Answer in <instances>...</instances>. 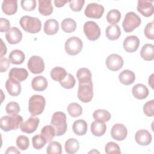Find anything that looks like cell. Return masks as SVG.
<instances>
[{"label":"cell","mask_w":154,"mask_h":154,"mask_svg":"<svg viewBox=\"0 0 154 154\" xmlns=\"http://www.w3.org/2000/svg\"><path fill=\"white\" fill-rule=\"evenodd\" d=\"M135 139L138 144L145 146L149 145L152 142V135L147 130L140 129L137 131Z\"/></svg>","instance_id":"2e32d148"},{"label":"cell","mask_w":154,"mask_h":154,"mask_svg":"<svg viewBox=\"0 0 154 154\" xmlns=\"http://www.w3.org/2000/svg\"><path fill=\"white\" fill-rule=\"evenodd\" d=\"M32 143L33 147L39 150L45 146L46 141L41 135H35L32 138Z\"/></svg>","instance_id":"7bdbcfd3"},{"label":"cell","mask_w":154,"mask_h":154,"mask_svg":"<svg viewBox=\"0 0 154 154\" xmlns=\"http://www.w3.org/2000/svg\"><path fill=\"white\" fill-rule=\"evenodd\" d=\"M83 43L82 40L78 37H71L65 43L64 48L66 53L70 55H76L82 49Z\"/></svg>","instance_id":"8992f818"},{"label":"cell","mask_w":154,"mask_h":154,"mask_svg":"<svg viewBox=\"0 0 154 154\" xmlns=\"http://www.w3.org/2000/svg\"><path fill=\"white\" fill-rule=\"evenodd\" d=\"M31 86L34 90L42 91L46 89L48 87V81L43 76H37L31 81Z\"/></svg>","instance_id":"603a6c76"},{"label":"cell","mask_w":154,"mask_h":154,"mask_svg":"<svg viewBox=\"0 0 154 154\" xmlns=\"http://www.w3.org/2000/svg\"><path fill=\"white\" fill-rule=\"evenodd\" d=\"M1 50L0 57H3V56L5 55L7 53V47L2 39H1Z\"/></svg>","instance_id":"f5cc1de1"},{"label":"cell","mask_w":154,"mask_h":154,"mask_svg":"<svg viewBox=\"0 0 154 154\" xmlns=\"http://www.w3.org/2000/svg\"><path fill=\"white\" fill-rule=\"evenodd\" d=\"M67 2V1H62V0H55L54 1L55 5L58 8L64 6L65 4Z\"/></svg>","instance_id":"db71d44e"},{"label":"cell","mask_w":154,"mask_h":154,"mask_svg":"<svg viewBox=\"0 0 154 154\" xmlns=\"http://www.w3.org/2000/svg\"><path fill=\"white\" fill-rule=\"evenodd\" d=\"M119 79L122 84L129 85L133 84L135 81V75L130 70H124L119 74Z\"/></svg>","instance_id":"cb8c5ba5"},{"label":"cell","mask_w":154,"mask_h":154,"mask_svg":"<svg viewBox=\"0 0 154 154\" xmlns=\"http://www.w3.org/2000/svg\"><path fill=\"white\" fill-rule=\"evenodd\" d=\"M44 32L47 35H54L59 29L58 22L54 19L47 20L44 23Z\"/></svg>","instance_id":"d4e9b609"},{"label":"cell","mask_w":154,"mask_h":154,"mask_svg":"<svg viewBox=\"0 0 154 154\" xmlns=\"http://www.w3.org/2000/svg\"><path fill=\"white\" fill-rule=\"evenodd\" d=\"M141 18L134 12L130 11L126 14L122 23L123 29L126 32H131L141 24Z\"/></svg>","instance_id":"5b68a950"},{"label":"cell","mask_w":154,"mask_h":154,"mask_svg":"<svg viewBox=\"0 0 154 154\" xmlns=\"http://www.w3.org/2000/svg\"><path fill=\"white\" fill-rule=\"evenodd\" d=\"M61 26L63 31L67 33H70L75 31L76 28V23L71 18H66L61 22Z\"/></svg>","instance_id":"e575fe53"},{"label":"cell","mask_w":154,"mask_h":154,"mask_svg":"<svg viewBox=\"0 0 154 154\" xmlns=\"http://www.w3.org/2000/svg\"><path fill=\"white\" fill-rule=\"evenodd\" d=\"M84 32L87 38L91 41L97 40L100 35V29L94 21H87L84 25Z\"/></svg>","instance_id":"52a82bcc"},{"label":"cell","mask_w":154,"mask_h":154,"mask_svg":"<svg viewBox=\"0 0 154 154\" xmlns=\"http://www.w3.org/2000/svg\"><path fill=\"white\" fill-rule=\"evenodd\" d=\"M93 96V83L79 84L78 90V97L84 103L90 102Z\"/></svg>","instance_id":"ba28073f"},{"label":"cell","mask_w":154,"mask_h":154,"mask_svg":"<svg viewBox=\"0 0 154 154\" xmlns=\"http://www.w3.org/2000/svg\"><path fill=\"white\" fill-rule=\"evenodd\" d=\"M140 55L146 61H152L154 59V46L152 44H145L140 51Z\"/></svg>","instance_id":"4316f807"},{"label":"cell","mask_w":154,"mask_h":154,"mask_svg":"<svg viewBox=\"0 0 154 154\" xmlns=\"http://www.w3.org/2000/svg\"><path fill=\"white\" fill-rule=\"evenodd\" d=\"M5 38L11 45L17 44L22 38V33L17 27H11L5 34Z\"/></svg>","instance_id":"e0dca14e"},{"label":"cell","mask_w":154,"mask_h":154,"mask_svg":"<svg viewBox=\"0 0 154 154\" xmlns=\"http://www.w3.org/2000/svg\"><path fill=\"white\" fill-rule=\"evenodd\" d=\"M65 150L67 153L73 154L78 151L79 148V141L74 138H71L67 140L64 144Z\"/></svg>","instance_id":"d6a6232c"},{"label":"cell","mask_w":154,"mask_h":154,"mask_svg":"<svg viewBox=\"0 0 154 154\" xmlns=\"http://www.w3.org/2000/svg\"><path fill=\"white\" fill-rule=\"evenodd\" d=\"M87 123L82 119H79L74 122L72 125L73 132L79 136L84 135L87 131Z\"/></svg>","instance_id":"484cf974"},{"label":"cell","mask_w":154,"mask_h":154,"mask_svg":"<svg viewBox=\"0 0 154 154\" xmlns=\"http://www.w3.org/2000/svg\"><path fill=\"white\" fill-rule=\"evenodd\" d=\"M76 77L79 84L92 83L91 73L90 70L87 68H81L76 72Z\"/></svg>","instance_id":"44dd1931"},{"label":"cell","mask_w":154,"mask_h":154,"mask_svg":"<svg viewBox=\"0 0 154 154\" xmlns=\"http://www.w3.org/2000/svg\"><path fill=\"white\" fill-rule=\"evenodd\" d=\"M106 65L107 68L110 70L117 71L122 67L123 65V60L119 55L112 54L106 58Z\"/></svg>","instance_id":"8fae6325"},{"label":"cell","mask_w":154,"mask_h":154,"mask_svg":"<svg viewBox=\"0 0 154 154\" xmlns=\"http://www.w3.org/2000/svg\"><path fill=\"white\" fill-rule=\"evenodd\" d=\"M20 4L24 10L31 11L35 9L36 7V1L35 0H22Z\"/></svg>","instance_id":"bcb514c9"},{"label":"cell","mask_w":154,"mask_h":154,"mask_svg":"<svg viewBox=\"0 0 154 154\" xmlns=\"http://www.w3.org/2000/svg\"><path fill=\"white\" fill-rule=\"evenodd\" d=\"M76 83V80L75 77L70 73H67L66 77L60 82L61 87L66 89L72 88Z\"/></svg>","instance_id":"f35d334b"},{"label":"cell","mask_w":154,"mask_h":154,"mask_svg":"<svg viewBox=\"0 0 154 154\" xmlns=\"http://www.w3.org/2000/svg\"><path fill=\"white\" fill-rule=\"evenodd\" d=\"M106 129V125L104 122L95 120L92 122L91 125V132L94 136L96 137H100L103 135Z\"/></svg>","instance_id":"f1b7e54d"},{"label":"cell","mask_w":154,"mask_h":154,"mask_svg":"<svg viewBox=\"0 0 154 154\" xmlns=\"http://www.w3.org/2000/svg\"><path fill=\"white\" fill-rule=\"evenodd\" d=\"M20 25L24 31L31 34L38 32L42 28L41 21L37 17L23 16L20 19Z\"/></svg>","instance_id":"7a4b0ae2"},{"label":"cell","mask_w":154,"mask_h":154,"mask_svg":"<svg viewBox=\"0 0 154 154\" xmlns=\"http://www.w3.org/2000/svg\"><path fill=\"white\" fill-rule=\"evenodd\" d=\"M5 88L8 93L12 96H17L21 92L20 82L8 78L5 82Z\"/></svg>","instance_id":"ac0fdd59"},{"label":"cell","mask_w":154,"mask_h":154,"mask_svg":"<svg viewBox=\"0 0 154 154\" xmlns=\"http://www.w3.org/2000/svg\"><path fill=\"white\" fill-rule=\"evenodd\" d=\"M133 96L138 99H146L149 93L147 87L143 84H137L135 85L132 89Z\"/></svg>","instance_id":"ffe728a7"},{"label":"cell","mask_w":154,"mask_h":154,"mask_svg":"<svg viewBox=\"0 0 154 154\" xmlns=\"http://www.w3.org/2000/svg\"><path fill=\"white\" fill-rule=\"evenodd\" d=\"M20 110L19 105L15 102H10L8 103L5 107L6 112L8 114H17L19 112Z\"/></svg>","instance_id":"ee69618b"},{"label":"cell","mask_w":154,"mask_h":154,"mask_svg":"<svg viewBox=\"0 0 154 154\" xmlns=\"http://www.w3.org/2000/svg\"><path fill=\"white\" fill-rule=\"evenodd\" d=\"M10 29V23L9 20L5 18L1 17L0 18V31L8 32Z\"/></svg>","instance_id":"681fc988"},{"label":"cell","mask_w":154,"mask_h":154,"mask_svg":"<svg viewBox=\"0 0 154 154\" xmlns=\"http://www.w3.org/2000/svg\"><path fill=\"white\" fill-rule=\"evenodd\" d=\"M137 9L140 13L146 17L151 16L154 13V7L152 4V1H150L139 0Z\"/></svg>","instance_id":"7c38bea8"},{"label":"cell","mask_w":154,"mask_h":154,"mask_svg":"<svg viewBox=\"0 0 154 154\" xmlns=\"http://www.w3.org/2000/svg\"><path fill=\"white\" fill-rule=\"evenodd\" d=\"M45 105L46 100L45 97L42 95L34 94L29 99V112L33 116L40 115L43 112Z\"/></svg>","instance_id":"277c9868"},{"label":"cell","mask_w":154,"mask_h":154,"mask_svg":"<svg viewBox=\"0 0 154 154\" xmlns=\"http://www.w3.org/2000/svg\"><path fill=\"white\" fill-rule=\"evenodd\" d=\"M10 65V61L9 60L5 57H1L0 58V71L3 73L6 72Z\"/></svg>","instance_id":"f907efd6"},{"label":"cell","mask_w":154,"mask_h":154,"mask_svg":"<svg viewBox=\"0 0 154 154\" xmlns=\"http://www.w3.org/2000/svg\"><path fill=\"white\" fill-rule=\"evenodd\" d=\"M27 66L29 71L34 74L42 73L45 70V63L42 58L37 55H34L29 58Z\"/></svg>","instance_id":"9c48e42d"},{"label":"cell","mask_w":154,"mask_h":154,"mask_svg":"<svg viewBox=\"0 0 154 154\" xmlns=\"http://www.w3.org/2000/svg\"><path fill=\"white\" fill-rule=\"evenodd\" d=\"M2 10L7 15H13L17 10L16 0H4L2 4Z\"/></svg>","instance_id":"7402d4cb"},{"label":"cell","mask_w":154,"mask_h":154,"mask_svg":"<svg viewBox=\"0 0 154 154\" xmlns=\"http://www.w3.org/2000/svg\"><path fill=\"white\" fill-rule=\"evenodd\" d=\"M123 48L128 52H135L140 45V40L135 35L126 37L123 41Z\"/></svg>","instance_id":"9a60e30c"},{"label":"cell","mask_w":154,"mask_h":154,"mask_svg":"<svg viewBox=\"0 0 154 154\" xmlns=\"http://www.w3.org/2000/svg\"><path fill=\"white\" fill-rule=\"evenodd\" d=\"M121 13L116 9H112L108 11L106 14V20L108 22L112 25H116L120 20Z\"/></svg>","instance_id":"8d00e7d4"},{"label":"cell","mask_w":154,"mask_h":154,"mask_svg":"<svg viewBox=\"0 0 154 154\" xmlns=\"http://www.w3.org/2000/svg\"><path fill=\"white\" fill-rule=\"evenodd\" d=\"M93 117L95 120L106 122L110 120L111 115L107 110L105 109H97L94 111Z\"/></svg>","instance_id":"d590c367"},{"label":"cell","mask_w":154,"mask_h":154,"mask_svg":"<svg viewBox=\"0 0 154 154\" xmlns=\"http://www.w3.org/2000/svg\"><path fill=\"white\" fill-rule=\"evenodd\" d=\"M68 2L71 10L76 12L81 11L85 3V1L84 0H72Z\"/></svg>","instance_id":"7dc6e473"},{"label":"cell","mask_w":154,"mask_h":154,"mask_svg":"<svg viewBox=\"0 0 154 154\" xmlns=\"http://www.w3.org/2000/svg\"><path fill=\"white\" fill-rule=\"evenodd\" d=\"M40 135L46 140V143H49L56 135L55 129L52 125H46L42 129Z\"/></svg>","instance_id":"1f68e13d"},{"label":"cell","mask_w":154,"mask_h":154,"mask_svg":"<svg viewBox=\"0 0 154 154\" xmlns=\"http://www.w3.org/2000/svg\"><path fill=\"white\" fill-rule=\"evenodd\" d=\"M25 59L24 53L19 49H14L12 51L8 56V60L11 63L13 64H21Z\"/></svg>","instance_id":"83f0119b"},{"label":"cell","mask_w":154,"mask_h":154,"mask_svg":"<svg viewBox=\"0 0 154 154\" xmlns=\"http://www.w3.org/2000/svg\"><path fill=\"white\" fill-rule=\"evenodd\" d=\"M105 152L107 154H120L121 153L119 146L112 141L108 142L105 147Z\"/></svg>","instance_id":"60d3db41"},{"label":"cell","mask_w":154,"mask_h":154,"mask_svg":"<svg viewBox=\"0 0 154 154\" xmlns=\"http://www.w3.org/2000/svg\"><path fill=\"white\" fill-rule=\"evenodd\" d=\"M144 35L146 37L150 40L154 39V28H153V22H151L146 25L144 30Z\"/></svg>","instance_id":"c3c4849f"},{"label":"cell","mask_w":154,"mask_h":154,"mask_svg":"<svg viewBox=\"0 0 154 154\" xmlns=\"http://www.w3.org/2000/svg\"><path fill=\"white\" fill-rule=\"evenodd\" d=\"M16 145L17 147L22 150H26L29 146L28 138L25 135L18 136L16 139Z\"/></svg>","instance_id":"b9f144b4"},{"label":"cell","mask_w":154,"mask_h":154,"mask_svg":"<svg viewBox=\"0 0 154 154\" xmlns=\"http://www.w3.org/2000/svg\"><path fill=\"white\" fill-rule=\"evenodd\" d=\"M66 70L61 67H55L53 68L50 73L51 78L58 82H61L66 77Z\"/></svg>","instance_id":"836d02e7"},{"label":"cell","mask_w":154,"mask_h":154,"mask_svg":"<svg viewBox=\"0 0 154 154\" xmlns=\"http://www.w3.org/2000/svg\"><path fill=\"white\" fill-rule=\"evenodd\" d=\"M51 124L54 127L57 136L63 135L67 128L66 114L61 111L54 112L52 116Z\"/></svg>","instance_id":"3957f363"},{"label":"cell","mask_w":154,"mask_h":154,"mask_svg":"<svg viewBox=\"0 0 154 154\" xmlns=\"http://www.w3.org/2000/svg\"><path fill=\"white\" fill-rule=\"evenodd\" d=\"M153 74H152L150 75V76L149 78V84L150 85V87L153 88Z\"/></svg>","instance_id":"11a10c76"},{"label":"cell","mask_w":154,"mask_h":154,"mask_svg":"<svg viewBox=\"0 0 154 154\" xmlns=\"http://www.w3.org/2000/svg\"><path fill=\"white\" fill-rule=\"evenodd\" d=\"M67 111L69 114L73 117L80 116L82 112V108L81 106L76 102L70 103L67 106Z\"/></svg>","instance_id":"74e56055"},{"label":"cell","mask_w":154,"mask_h":154,"mask_svg":"<svg viewBox=\"0 0 154 154\" xmlns=\"http://www.w3.org/2000/svg\"><path fill=\"white\" fill-rule=\"evenodd\" d=\"M93 152H97V153H99V152H97V151H96L95 150H93V151H91V152H90L89 153H93Z\"/></svg>","instance_id":"9f6ffc18"},{"label":"cell","mask_w":154,"mask_h":154,"mask_svg":"<svg viewBox=\"0 0 154 154\" xmlns=\"http://www.w3.org/2000/svg\"><path fill=\"white\" fill-rule=\"evenodd\" d=\"M48 154H61L62 152V147L58 141H52L46 148Z\"/></svg>","instance_id":"ab89813d"},{"label":"cell","mask_w":154,"mask_h":154,"mask_svg":"<svg viewBox=\"0 0 154 154\" xmlns=\"http://www.w3.org/2000/svg\"><path fill=\"white\" fill-rule=\"evenodd\" d=\"M6 154L8 153H17V154H20V152L14 146H10L9 147L7 148L6 152H5Z\"/></svg>","instance_id":"816d5d0a"},{"label":"cell","mask_w":154,"mask_h":154,"mask_svg":"<svg viewBox=\"0 0 154 154\" xmlns=\"http://www.w3.org/2000/svg\"><path fill=\"white\" fill-rule=\"evenodd\" d=\"M128 134V131L126 126L121 123H116L111 128V135L112 138L117 141L125 140Z\"/></svg>","instance_id":"4fadbf2b"},{"label":"cell","mask_w":154,"mask_h":154,"mask_svg":"<svg viewBox=\"0 0 154 154\" xmlns=\"http://www.w3.org/2000/svg\"><path fill=\"white\" fill-rule=\"evenodd\" d=\"M106 37L110 40H116L121 35V30L117 25H110L105 31Z\"/></svg>","instance_id":"4dcf8cb0"},{"label":"cell","mask_w":154,"mask_h":154,"mask_svg":"<svg viewBox=\"0 0 154 154\" xmlns=\"http://www.w3.org/2000/svg\"><path fill=\"white\" fill-rule=\"evenodd\" d=\"M38 11L43 16H49L53 11V7L50 0L38 1Z\"/></svg>","instance_id":"f546056e"},{"label":"cell","mask_w":154,"mask_h":154,"mask_svg":"<svg viewBox=\"0 0 154 154\" xmlns=\"http://www.w3.org/2000/svg\"><path fill=\"white\" fill-rule=\"evenodd\" d=\"M22 122V117L17 114L5 116L1 117L0 119V127L4 131L8 132L18 129Z\"/></svg>","instance_id":"6da1fadb"},{"label":"cell","mask_w":154,"mask_h":154,"mask_svg":"<svg viewBox=\"0 0 154 154\" xmlns=\"http://www.w3.org/2000/svg\"><path fill=\"white\" fill-rule=\"evenodd\" d=\"M154 100L147 102L143 106V112L146 116L148 117H153L154 116Z\"/></svg>","instance_id":"f6af8a7d"},{"label":"cell","mask_w":154,"mask_h":154,"mask_svg":"<svg viewBox=\"0 0 154 154\" xmlns=\"http://www.w3.org/2000/svg\"><path fill=\"white\" fill-rule=\"evenodd\" d=\"M40 120L38 118L31 116L25 122L22 123L20 126L22 132L26 134H31L35 131L39 124Z\"/></svg>","instance_id":"5bb4252c"},{"label":"cell","mask_w":154,"mask_h":154,"mask_svg":"<svg viewBox=\"0 0 154 154\" xmlns=\"http://www.w3.org/2000/svg\"><path fill=\"white\" fill-rule=\"evenodd\" d=\"M28 76L27 70L23 68H13L8 73V77L19 82L25 81Z\"/></svg>","instance_id":"d6986e66"},{"label":"cell","mask_w":154,"mask_h":154,"mask_svg":"<svg viewBox=\"0 0 154 154\" xmlns=\"http://www.w3.org/2000/svg\"><path fill=\"white\" fill-rule=\"evenodd\" d=\"M104 13V7L99 4L90 3L86 7L84 14L85 16L89 18L99 19Z\"/></svg>","instance_id":"30bf717a"}]
</instances>
